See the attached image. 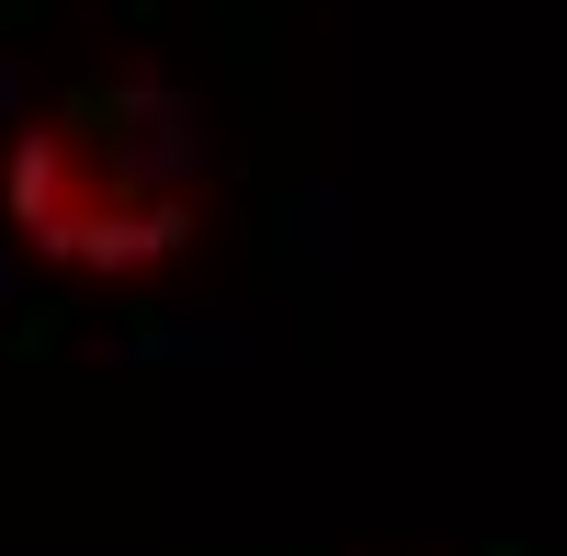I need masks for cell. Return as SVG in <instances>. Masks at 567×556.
Wrapping results in <instances>:
<instances>
[{"instance_id":"1","label":"cell","mask_w":567,"mask_h":556,"mask_svg":"<svg viewBox=\"0 0 567 556\" xmlns=\"http://www.w3.org/2000/svg\"><path fill=\"white\" fill-rule=\"evenodd\" d=\"M0 205H12V227L45 261H80V272H136V261L194 239V205L171 182H148L91 114L23 125L12 159H0Z\"/></svg>"}]
</instances>
